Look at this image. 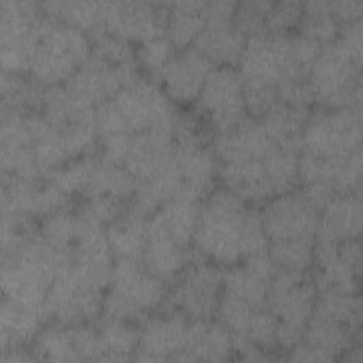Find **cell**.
<instances>
[{"label":"cell","mask_w":363,"mask_h":363,"mask_svg":"<svg viewBox=\"0 0 363 363\" xmlns=\"http://www.w3.org/2000/svg\"><path fill=\"white\" fill-rule=\"evenodd\" d=\"M274 194L292 191L299 182L298 176V152L277 147L262 159Z\"/></svg>","instance_id":"41"},{"label":"cell","mask_w":363,"mask_h":363,"mask_svg":"<svg viewBox=\"0 0 363 363\" xmlns=\"http://www.w3.org/2000/svg\"><path fill=\"white\" fill-rule=\"evenodd\" d=\"M30 75L45 86L64 85L91 57L86 33L52 16L43 14L27 40Z\"/></svg>","instance_id":"3"},{"label":"cell","mask_w":363,"mask_h":363,"mask_svg":"<svg viewBox=\"0 0 363 363\" xmlns=\"http://www.w3.org/2000/svg\"><path fill=\"white\" fill-rule=\"evenodd\" d=\"M298 28L301 35L323 47L337 37L340 24L330 13V1L312 0L303 3Z\"/></svg>","instance_id":"35"},{"label":"cell","mask_w":363,"mask_h":363,"mask_svg":"<svg viewBox=\"0 0 363 363\" xmlns=\"http://www.w3.org/2000/svg\"><path fill=\"white\" fill-rule=\"evenodd\" d=\"M0 360L3 363H23V362H34L35 357L33 353L23 350V347H13L1 352Z\"/></svg>","instance_id":"62"},{"label":"cell","mask_w":363,"mask_h":363,"mask_svg":"<svg viewBox=\"0 0 363 363\" xmlns=\"http://www.w3.org/2000/svg\"><path fill=\"white\" fill-rule=\"evenodd\" d=\"M191 244L203 259L234 265L251 252L267 250L269 240L261 213L228 189L220 187L204 199Z\"/></svg>","instance_id":"1"},{"label":"cell","mask_w":363,"mask_h":363,"mask_svg":"<svg viewBox=\"0 0 363 363\" xmlns=\"http://www.w3.org/2000/svg\"><path fill=\"white\" fill-rule=\"evenodd\" d=\"M204 1L187 0L169 3V21L166 37L174 48L184 50L191 47L196 37L201 33L206 23L203 18Z\"/></svg>","instance_id":"34"},{"label":"cell","mask_w":363,"mask_h":363,"mask_svg":"<svg viewBox=\"0 0 363 363\" xmlns=\"http://www.w3.org/2000/svg\"><path fill=\"white\" fill-rule=\"evenodd\" d=\"M218 176L225 189L247 203L261 204L275 196L262 160L221 163Z\"/></svg>","instance_id":"24"},{"label":"cell","mask_w":363,"mask_h":363,"mask_svg":"<svg viewBox=\"0 0 363 363\" xmlns=\"http://www.w3.org/2000/svg\"><path fill=\"white\" fill-rule=\"evenodd\" d=\"M223 292L242 299L254 309L267 306V284L244 267H234L224 272Z\"/></svg>","instance_id":"42"},{"label":"cell","mask_w":363,"mask_h":363,"mask_svg":"<svg viewBox=\"0 0 363 363\" xmlns=\"http://www.w3.org/2000/svg\"><path fill=\"white\" fill-rule=\"evenodd\" d=\"M167 295V284L152 275L142 262L115 259L102 315L142 322L166 302Z\"/></svg>","instance_id":"4"},{"label":"cell","mask_w":363,"mask_h":363,"mask_svg":"<svg viewBox=\"0 0 363 363\" xmlns=\"http://www.w3.org/2000/svg\"><path fill=\"white\" fill-rule=\"evenodd\" d=\"M104 296V289L84 284L67 264L48 289L44 312L47 319H52L55 325L89 323L102 315Z\"/></svg>","instance_id":"10"},{"label":"cell","mask_w":363,"mask_h":363,"mask_svg":"<svg viewBox=\"0 0 363 363\" xmlns=\"http://www.w3.org/2000/svg\"><path fill=\"white\" fill-rule=\"evenodd\" d=\"M35 360L45 362H79L72 346L67 326L55 325L38 332L33 345Z\"/></svg>","instance_id":"38"},{"label":"cell","mask_w":363,"mask_h":363,"mask_svg":"<svg viewBox=\"0 0 363 363\" xmlns=\"http://www.w3.org/2000/svg\"><path fill=\"white\" fill-rule=\"evenodd\" d=\"M254 311L255 309L242 299L223 292L216 316L218 318V323L231 335L245 336Z\"/></svg>","instance_id":"45"},{"label":"cell","mask_w":363,"mask_h":363,"mask_svg":"<svg viewBox=\"0 0 363 363\" xmlns=\"http://www.w3.org/2000/svg\"><path fill=\"white\" fill-rule=\"evenodd\" d=\"M247 38L233 24L204 26L191 47L201 52L214 67L238 64Z\"/></svg>","instance_id":"28"},{"label":"cell","mask_w":363,"mask_h":363,"mask_svg":"<svg viewBox=\"0 0 363 363\" xmlns=\"http://www.w3.org/2000/svg\"><path fill=\"white\" fill-rule=\"evenodd\" d=\"M261 213L262 225L269 241L309 240L315 241L319 211L306 200L302 191H288L265 201Z\"/></svg>","instance_id":"14"},{"label":"cell","mask_w":363,"mask_h":363,"mask_svg":"<svg viewBox=\"0 0 363 363\" xmlns=\"http://www.w3.org/2000/svg\"><path fill=\"white\" fill-rule=\"evenodd\" d=\"M174 160L182 179L180 196L203 200L214 187L218 164L213 149L206 143L174 142Z\"/></svg>","instance_id":"20"},{"label":"cell","mask_w":363,"mask_h":363,"mask_svg":"<svg viewBox=\"0 0 363 363\" xmlns=\"http://www.w3.org/2000/svg\"><path fill=\"white\" fill-rule=\"evenodd\" d=\"M128 208V201L111 196H95L85 199L78 207L77 214L89 223L105 227L123 216Z\"/></svg>","instance_id":"46"},{"label":"cell","mask_w":363,"mask_h":363,"mask_svg":"<svg viewBox=\"0 0 363 363\" xmlns=\"http://www.w3.org/2000/svg\"><path fill=\"white\" fill-rule=\"evenodd\" d=\"M288 356L285 357L289 362H332L335 360L332 356L306 345L305 342H299L292 349H289Z\"/></svg>","instance_id":"60"},{"label":"cell","mask_w":363,"mask_h":363,"mask_svg":"<svg viewBox=\"0 0 363 363\" xmlns=\"http://www.w3.org/2000/svg\"><path fill=\"white\" fill-rule=\"evenodd\" d=\"M191 320L180 311L166 309L164 313L147 316L139 329V342L133 360L166 362L174 360L186 350Z\"/></svg>","instance_id":"15"},{"label":"cell","mask_w":363,"mask_h":363,"mask_svg":"<svg viewBox=\"0 0 363 363\" xmlns=\"http://www.w3.org/2000/svg\"><path fill=\"white\" fill-rule=\"evenodd\" d=\"M45 14L89 34L102 26V3L96 1H45Z\"/></svg>","instance_id":"36"},{"label":"cell","mask_w":363,"mask_h":363,"mask_svg":"<svg viewBox=\"0 0 363 363\" xmlns=\"http://www.w3.org/2000/svg\"><path fill=\"white\" fill-rule=\"evenodd\" d=\"M362 11H363L362 0L330 1V13L340 26L362 20Z\"/></svg>","instance_id":"58"},{"label":"cell","mask_w":363,"mask_h":363,"mask_svg":"<svg viewBox=\"0 0 363 363\" xmlns=\"http://www.w3.org/2000/svg\"><path fill=\"white\" fill-rule=\"evenodd\" d=\"M200 200L177 196L164 203L157 214L169 235L183 248H189L197 228L200 216Z\"/></svg>","instance_id":"32"},{"label":"cell","mask_w":363,"mask_h":363,"mask_svg":"<svg viewBox=\"0 0 363 363\" xmlns=\"http://www.w3.org/2000/svg\"><path fill=\"white\" fill-rule=\"evenodd\" d=\"M197 113L207 118L214 135L224 133L247 118L244 85L235 67H214L196 101Z\"/></svg>","instance_id":"9"},{"label":"cell","mask_w":363,"mask_h":363,"mask_svg":"<svg viewBox=\"0 0 363 363\" xmlns=\"http://www.w3.org/2000/svg\"><path fill=\"white\" fill-rule=\"evenodd\" d=\"M242 261H244L242 267L248 272H251L254 277H257L258 279L264 281L265 284L269 282V279L274 277V274L278 269V267L274 262L268 248L251 252L247 257H244Z\"/></svg>","instance_id":"54"},{"label":"cell","mask_w":363,"mask_h":363,"mask_svg":"<svg viewBox=\"0 0 363 363\" xmlns=\"http://www.w3.org/2000/svg\"><path fill=\"white\" fill-rule=\"evenodd\" d=\"M303 3L295 0L272 1L264 21V31L267 34L285 35L298 27L302 16Z\"/></svg>","instance_id":"48"},{"label":"cell","mask_w":363,"mask_h":363,"mask_svg":"<svg viewBox=\"0 0 363 363\" xmlns=\"http://www.w3.org/2000/svg\"><path fill=\"white\" fill-rule=\"evenodd\" d=\"M174 153V130L150 129L130 135L128 150L122 166L126 167L138 180L146 182L155 177Z\"/></svg>","instance_id":"18"},{"label":"cell","mask_w":363,"mask_h":363,"mask_svg":"<svg viewBox=\"0 0 363 363\" xmlns=\"http://www.w3.org/2000/svg\"><path fill=\"white\" fill-rule=\"evenodd\" d=\"M298 176L303 184L312 182L329 183L337 194L360 191L362 149L340 159L318 157L301 152L298 155Z\"/></svg>","instance_id":"19"},{"label":"cell","mask_w":363,"mask_h":363,"mask_svg":"<svg viewBox=\"0 0 363 363\" xmlns=\"http://www.w3.org/2000/svg\"><path fill=\"white\" fill-rule=\"evenodd\" d=\"M316 286L308 272L278 268L267 284V306L278 319V347L292 349L302 340L316 303Z\"/></svg>","instance_id":"5"},{"label":"cell","mask_w":363,"mask_h":363,"mask_svg":"<svg viewBox=\"0 0 363 363\" xmlns=\"http://www.w3.org/2000/svg\"><path fill=\"white\" fill-rule=\"evenodd\" d=\"M115 259L142 262L147 235V217L135 211L130 204L123 216L105 227Z\"/></svg>","instance_id":"27"},{"label":"cell","mask_w":363,"mask_h":363,"mask_svg":"<svg viewBox=\"0 0 363 363\" xmlns=\"http://www.w3.org/2000/svg\"><path fill=\"white\" fill-rule=\"evenodd\" d=\"M214 65L194 47H187L174 57L153 77L164 94L176 104L196 102L208 72Z\"/></svg>","instance_id":"16"},{"label":"cell","mask_w":363,"mask_h":363,"mask_svg":"<svg viewBox=\"0 0 363 363\" xmlns=\"http://www.w3.org/2000/svg\"><path fill=\"white\" fill-rule=\"evenodd\" d=\"M223 275L211 261H193L167 295V309L180 311L190 320H211L223 294Z\"/></svg>","instance_id":"11"},{"label":"cell","mask_w":363,"mask_h":363,"mask_svg":"<svg viewBox=\"0 0 363 363\" xmlns=\"http://www.w3.org/2000/svg\"><path fill=\"white\" fill-rule=\"evenodd\" d=\"M315 241L309 240H272L268 251L278 268L308 272L313 265Z\"/></svg>","instance_id":"43"},{"label":"cell","mask_w":363,"mask_h":363,"mask_svg":"<svg viewBox=\"0 0 363 363\" xmlns=\"http://www.w3.org/2000/svg\"><path fill=\"white\" fill-rule=\"evenodd\" d=\"M190 261L187 248L179 245L166 231L157 211L147 217V235L142 265L163 282H172Z\"/></svg>","instance_id":"21"},{"label":"cell","mask_w":363,"mask_h":363,"mask_svg":"<svg viewBox=\"0 0 363 363\" xmlns=\"http://www.w3.org/2000/svg\"><path fill=\"white\" fill-rule=\"evenodd\" d=\"M362 20L340 26L311 68L315 101L326 109L362 106Z\"/></svg>","instance_id":"2"},{"label":"cell","mask_w":363,"mask_h":363,"mask_svg":"<svg viewBox=\"0 0 363 363\" xmlns=\"http://www.w3.org/2000/svg\"><path fill=\"white\" fill-rule=\"evenodd\" d=\"M269 0H245L237 3L233 26L245 38L264 34L265 16L271 7Z\"/></svg>","instance_id":"47"},{"label":"cell","mask_w":363,"mask_h":363,"mask_svg":"<svg viewBox=\"0 0 363 363\" xmlns=\"http://www.w3.org/2000/svg\"><path fill=\"white\" fill-rule=\"evenodd\" d=\"M309 115V108L292 106L278 101L259 122L278 147L299 152L301 136Z\"/></svg>","instance_id":"30"},{"label":"cell","mask_w":363,"mask_h":363,"mask_svg":"<svg viewBox=\"0 0 363 363\" xmlns=\"http://www.w3.org/2000/svg\"><path fill=\"white\" fill-rule=\"evenodd\" d=\"M278 101L292 105L309 108L315 101L312 86L308 79H291L277 86Z\"/></svg>","instance_id":"53"},{"label":"cell","mask_w":363,"mask_h":363,"mask_svg":"<svg viewBox=\"0 0 363 363\" xmlns=\"http://www.w3.org/2000/svg\"><path fill=\"white\" fill-rule=\"evenodd\" d=\"M233 353V336L223 325L191 320L189 345L173 362H225Z\"/></svg>","instance_id":"23"},{"label":"cell","mask_w":363,"mask_h":363,"mask_svg":"<svg viewBox=\"0 0 363 363\" xmlns=\"http://www.w3.org/2000/svg\"><path fill=\"white\" fill-rule=\"evenodd\" d=\"M138 187L136 177L122 164L111 163L99 156L92 176L82 193L84 199L111 196L123 201L132 200Z\"/></svg>","instance_id":"31"},{"label":"cell","mask_w":363,"mask_h":363,"mask_svg":"<svg viewBox=\"0 0 363 363\" xmlns=\"http://www.w3.org/2000/svg\"><path fill=\"white\" fill-rule=\"evenodd\" d=\"M245 336L257 346L271 353L278 347V319L268 308L255 309Z\"/></svg>","instance_id":"50"},{"label":"cell","mask_w":363,"mask_h":363,"mask_svg":"<svg viewBox=\"0 0 363 363\" xmlns=\"http://www.w3.org/2000/svg\"><path fill=\"white\" fill-rule=\"evenodd\" d=\"M362 199L360 191L336 196L320 213L315 240L340 242L360 238Z\"/></svg>","instance_id":"22"},{"label":"cell","mask_w":363,"mask_h":363,"mask_svg":"<svg viewBox=\"0 0 363 363\" xmlns=\"http://www.w3.org/2000/svg\"><path fill=\"white\" fill-rule=\"evenodd\" d=\"M67 329L79 362H102L104 349L96 328L81 323L67 326Z\"/></svg>","instance_id":"51"},{"label":"cell","mask_w":363,"mask_h":363,"mask_svg":"<svg viewBox=\"0 0 363 363\" xmlns=\"http://www.w3.org/2000/svg\"><path fill=\"white\" fill-rule=\"evenodd\" d=\"M136 67L115 65L94 52L67 79L65 91L78 102L95 108L113 98L121 89L133 82L139 74Z\"/></svg>","instance_id":"13"},{"label":"cell","mask_w":363,"mask_h":363,"mask_svg":"<svg viewBox=\"0 0 363 363\" xmlns=\"http://www.w3.org/2000/svg\"><path fill=\"white\" fill-rule=\"evenodd\" d=\"M1 72L26 74L30 72V55L20 47L0 45Z\"/></svg>","instance_id":"56"},{"label":"cell","mask_w":363,"mask_h":363,"mask_svg":"<svg viewBox=\"0 0 363 363\" xmlns=\"http://www.w3.org/2000/svg\"><path fill=\"white\" fill-rule=\"evenodd\" d=\"M38 230L48 245L69 255V250L78 235L79 216L67 210L52 213L43 217Z\"/></svg>","instance_id":"39"},{"label":"cell","mask_w":363,"mask_h":363,"mask_svg":"<svg viewBox=\"0 0 363 363\" xmlns=\"http://www.w3.org/2000/svg\"><path fill=\"white\" fill-rule=\"evenodd\" d=\"M237 1L213 0L204 1L203 18L206 26H225L233 24Z\"/></svg>","instance_id":"55"},{"label":"cell","mask_w":363,"mask_h":363,"mask_svg":"<svg viewBox=\"0 0 363 363\" xmlns=\"http://www.w3.org/2000/svg\"><path fill=\"white\" fill-rule=\"evenodd\" d=\"M135 52L136 62H139L153 78L174 57L176 48L170 40L163 35L139 43Z\"/></svg>","instance_id":"49"},{"label":"cell","mask_w":363,"mask_h":363,"mask_svg":"<svg viewBox=\"0 0 363 363\" xmlns=\"http://www.w3.org/2000/svg\"><path fill=\"white\" fill-rule=\"evenodd\" d=\"M302 194L306 197V200L320 213L336 196H339L335 189L325 182H312L308 184H303Z\"/></svg>","instance_id":"57"},{"label":"cell","mask_w":363,"mask_h":363,"mask_svg":"<svg viewBox=\"0 0 363 363\" xmlns=\"http://www.w3.org/2000/svg\"><path fill=\"white\" fill-rule=\"evenodd\" d=\"M47 316L43 311L26 306L4 296L0 309V346L1 352L23 347L35 339Z\"/></svg>","instance_id":"26"},{"label":"cell","mask_w":363,"mask_h":363,"mask_svg":"<svg viewBox=\"0 0 363 363\" xmlns=\"http://www.w3.org/2000/svg\"><path fill=\"white\" fill-rule=\"evenodd\" d=\"M169 3L162 1H102V26L112 34L143 43L166 35Z\"/></svg>","instance_id":"12"},{"label":"cell","mask_w":363,"mask_h":363,"mask_svg":"<svg viewBox=\"0 0 363 363\" xmlns=\"http://www.w3.org/2000/svg\"><path fill=\"white\" fill-rule=\"evenodd\" d=\"M92 52L115 65L136 67V52L129 41L109 33L104 26L88 34Z\"/></svg>","instance_id":"44"},{"label":"cell","mask_w":363,"mask_h":363,"mask_svg":"<svg viewBox=\"0 0 363 363\" xmlns=\"http://www.w3.org/2000/svg\"><path fill=\"white\" fill-rule=\"evenodd\" d=\"M96 330L104 349L102 362L133 360L139 342V329L130 322L102 315Z\"/></svg>","instance_id":"33"},{"label":"cell","mask_w":363,"mask_h":363,"mask_svg":"<svg viewBox=\"0 0 363 363\" xmlns=\"http://www.w3.org/2000/svg\"><path fill=\"white\" fill-rule=\"evenodd\" d=\"M339 257L356 271H360L362 264V245L360 238H349L337 242Z\"/></svg>","instance_id":"61"},{"label":"cell","mask_w":363,"mask_h":363,"mask_svg":"<svg viewBox=\"0 0 363 363\" xmlns=\"http://www.w3.org/2000/svg\"><path fill=\"white\" fill-rule=\"evenodd\" d=\"M244 85V104L245 111L254 119H261L277 102L278 91L277 86L258 85V84H242Z\"/></svg>","instance_id":"52"},{"label":"cell","mask_w":363,"mask_h":363,"mask_svg":"<svg viewBox=\"0 0 363 363\" xmlns=\"http://www.w3.org/2000/svg\"><path fill=\"white\" fill-rule=\"evenodd\" d=\"M278 146L258 119L247 116L233 129L213 136V152L221 163L262 160Z\"/></svg>","instance_id":"17"},{"label":"cell","mask_w":363,"mask_h":363,"mask_svg":"<svg viewBox=\"0 0 363 363\" xmlns=\"http://www.w3.org/2000/svg\"><path fill=\"white\" fill-rule=\"evenodd\" d=\"M233 336V347L234 353H237L241 359L248 362H264V360H272L274 356L259 346H257L254 342H251L247 336L242 335H231Z\"/></svg>","instance_id":"59"},{"label":"cell","mask_w":363,"mask_h":363,"mask_svg":"<svg viewBox=\"0 0 363 363\" xmlns=\"http://www.w3.org/2000/svg\"><path fill=\"white\" fill-rule=\"evenodd\" d=\"M125 130L130 135L150 129H172L179 112L170 98L152 79L138 77L111 98Z\"/></svg>","instance_id":"8"},{"label":"cell","mask_w":363,"mask_h":363,"mask_svg":"<svg viewBox=\"0 0 363 363\" xmlns=\"http://www.w3.org/2000/svg\"><path fill=\"white\" fill-rule=\"evenodd\" d=\"M362 149V106L322 108L309 115L301 136L299 152L318 157L340 159Z\"/></svg>","instance_id":"6"},{"label":"cell","mask_w":363,"mask_h":363,"mask_svg":"<svg viewBox=\"0 0 363 363\" xmlns=\"http://www.w3.org/2000/svg\"><path fill=\"white\" fill-rule=\"evenodd\" d=\"M362 330H356L343 322H339L316 309L306 322L302 342L339 359L353 345L360 343Z\"/></svg>","instance_id":"25"},{"label":"cell","mask_w":363,"mask_h":363,"mask_svg":"<svg viewBox=\"0 0 363 363\" xmlns=\"http://www.w3.org/2000/svg\"><path fill=\"white\" fill-rule=\"evenodd\" d=\"M315 309L356 330H362V299L359 294L333 289L318 291Z\"/></svg>","instance_id":"37"},{"label":"cell","mask_w":363,"mask_h":363,"mask_svg":"<svg viewBox=\"0 0 363 363\" xmlns=\"http://www.w3.org/2000/svg\"><path fill=\"white\" fill-rule=\"evenodd\" d=\"M98 162H99V156H95V155L81 156L50 172L45 180L55 184L60 190H62L68 196L82 194Z\"/></svg>","instance_id":"40"},{"label":"cell","mask_w":363,"mask_h":363,"mask_svg":"<svg viewBox=\"0 0 363 363\" xmlns=\"http://www.w3.org/2000/svg\"><path fill=\"white\" fill-rule=\"evenodd\" d=\"M44 10L30 0L0 1V45L20 47L27 51V40ZM28 54V51H27Z\"/></svg>","instance_id":"29"},{"label":"cell","mask_w":363,"mask_h":363,"mask_svg":"<svg viewBox=\"0 0 363 363\" xmlns=\"http://www.w3.org/2000/svg\"><path fill=\"white\" fill-rule=\"evenodd\" d=\"M237 65L242 84L278 86L291 79H308L294 62L291 34L264 33L247 38Z\"/></svg>","instance_id":"7"}]
</instances>
